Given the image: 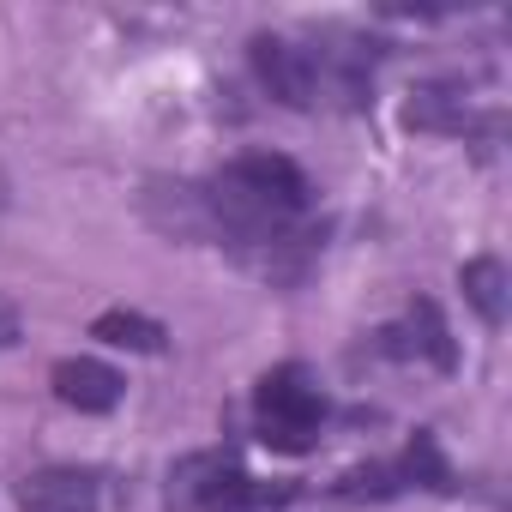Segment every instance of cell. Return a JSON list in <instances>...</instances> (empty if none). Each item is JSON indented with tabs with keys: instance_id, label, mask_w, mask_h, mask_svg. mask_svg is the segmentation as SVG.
<instances>
[{
	"instance_id": "cell-1",
	"label": "cell",
	"mask_w": 512,
	"mask_h": 512,
	"mask_svg": "<svg viewBox=\"0 0 512 512\" xmlns=\"http://www.w3.org/2000/svg\"><path fill=\"white\" fill-rule=\"evenodd\" d=\"M199 211H205V229L235 260L272 284H296L314 260V241H320L308 223L314 181L278 151H247L223 163L199 187Z\"/></svg>"
},
{
	"instance_id": "cell-2",
	"label": "cell",
	"mask_w": 512,
	"mask_h": 512,
	"mask_svg": "<svg viewBox=\"0 0 512 512\" xmlns=\"http://www.w3.org/2000/svg\"><path fill=\"white\" fill-rule=\"evenodd\" d=\"M253 73L284 109H362L374 103V55L362 43H296V37H253Z\"/></svg>"
},
{
	"instance_id": "cell-3",
	"label": "cell",
	"mask_w": 512,
	"mask_h": 512,
	"mask_svg": "<svg viewBox=\"0 0 512 512\" xmlns=\"http://www.w3.org/2000/svg\"><path fill=\"white\" fill-rule=\"evenodd\" d=\"M296 488L253 482L229 452H193L169 470V512H278Z\"/></svg>"
},
{
	"instance_id": "cell-4",
	"label": "cell",
	"mask_w": 512,
	"mask_h": 512,
	"mask_svg": "<svg viewBox=\"0 0 512 512\" xmlns=\"http://www.w3.org/2000/svg\"><path fill=\"white\" fill-rule=\"evenodd\" d=\"M253 428L272 452H314L320 428H326V392L302 362L272 368L260 386H253Z\"/></svg>"
},
{
	"instance_id": "cell-5",
	"label": "cell",
	"mask_w": 512,
	"mask_h": 512,
	"mask_svg": "<svg viewBox=\"0 0 512 512\" xmlns=\"http://www.w3.org/2000/svg\"><path fill=\"white\" fill-rule=\"evenodd\" d=\"M13 500L19 512H103V482L97 470H79V464H43L19 476Z\"/></svg>"
},
{
	"instance_id": "cell-6",
	"label": "cell",
	"mask_w": 512,
	"mask_h": 512,
	"mask_svg": "<svg viewBox=\"0 0 512 512\" xmlns=\"http://www.w3.org/2000/svg\"><path fill=\"white\" fill-rule=\"evenodd\" d=\"M49 386H55V398H61L67 410H79V416H109V410L121 404V392H127V380H121L109 362H97V356H61L55 374H49Z\"/></svg>"
},
{
	"instance_id": "cell-7",
	"label": "cell",
	"mask_w": 512,
	"mask_h": 512,
	"mask_svg": "<svg viewBox=\"0 0 512 512\" xmlns=\"http://www.w3.org/2000/svg\"><path fill=\"white\" fill-rule=\"evenodd\" d=\"M380 350L398 356V362H434L440 374L458 362L452 332H446V320H440L434 302H416V308L404 314V326H386V332H380Z\"/></svg>"
},
{
	"instance_id": "cell-8",
	"label": "cell",
	"mask_w": 512,
	"mask_h": 512,
	"mask_svg": "<svg viewBox=\"0 0 512 512\" xmlns=\"http://www.w3.org/2000/svg\"><path fill=\"white\" fill-rule=\"evenodd\" d=\"M404 127H416V133H494L500 115H476V109L464 103V91H452V85H428V91L410 97Z\"/></svg>"
},
{
	"instance_id": "cell-9",
	"label": "cell",
	"mask_w": 512,
	"mask_h": 512,
	"mask_svg": "<svg viewBox=\"0 0 512 512\" xmlns=\"http://www.w3.org/2000/svg\"><path fill=\"white\" fill-rule=\"evenodd\" d=\"M91 338L109 344V350H133V356H163L169 350V332L151 320V314H133V308H109L91 320Z\"/></svg>"
},
{
	"instance_id": "cell-10",
	"label": "cell",
	"mask_w": 512,
	"mask_h": 512,
	"mask_svg": "<svg viewBox=\"0 0 512 512\" xmlns=\"http://www.w3.org/2000/svg\"><path fill=\"white\" fill-rule=\"evenodd\" d=\"M458 284H464V302H470L488 326L506 320V266H500V260H470V266L458 272Z\"/></svg>"
},
{
	"instance_id": "cell-11",
	"label": "cell",
	"mask_w": 512,
	"mask_h": 512,
	"mask_svg": "<svg viewBox=\"0 0 512 512\" xmlns=\"http://www.w3.org/2000/svg\"><path fill=\"white\" fill-rule=\"evenodd\" d=\"M410 488V476H404V464H362V470H350V476H338V488H332V500H344V506H356V500H392V494H404Z\"/></svg>"
},
{
	"instance_id": "cell-12",
	"label": "cell",
	"mask_w": 512,
	"mask_h": 512,
	"mask_svg": "<svg viewBox=\"0 0 512 512\" xmlns=\"http://www.w3.org/2000/svg\"><path fill=\"white\" fill-rule=\"evenodd\" d=\"M398 464H404L410 488H434V494L458 488V482H452V464H446V458H440V446H434V434H416V440H410V452H404Z\"/></svg>"
},
{
	"instance_id": "cell-13",
	"label": "cell",
	"mask_w": 512,
	"mask_h": 512,
	"mask_svg": "<svg viewBox=\"0 0 512 512\" xmlns=\"http://www.w3.org/2000/svg\"><path fill=\"white\" fill-rule=\"evenodd\" d=\"M19 338H25V320H19V308L7 296H0V350H13Z\"/></svg>"
}]
</instances>
